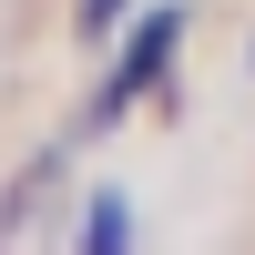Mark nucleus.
<instances>
[{"label": "nucleus", "mask_w": 255, "mask_h": 255, "mask_svg": "<svg viewBox=\"0 0 255 255\" xmlns=\"http://www.w3.org/2000/svg\"><path fill=\"white\" fill-rule=\"evenodd\" d=\"M123 10H133V0H82V31H92V41H102V31H113V20H123Z\"/></svg>", "instance_id": "nucleus-3"}, {"label": "nucleus", "mask_w": 255, "mask_h": 255, "mask_svg": "<svg viewBox=\"0 0 255 255\" xmlns=\"http://www.w3.org/2000/svg\"><path fill=\"white\" fill-rule=\"evenodd\" d=\"M174 41H184V10H143V20H133V41H123V61H113V82H102V113H133V102L163 82Z\"/></svg>", "instance_id": "nucleus-1"}, {"label": "nucleus", "mask_w": 255, "mask_h": 255, "mask_svg": "<svg viewBox=\"0 0 255 255\" xmlns=\"http://www.w3.org/2000/svg\"><path fill=\"white\" fill-rule=\"evenodd\" d=\"M82 245H92V255H113V245H133V215H123V194H102L92 215H82Z\"/></svg>", "instance_id": "nucleus-2"}]
</instances>
